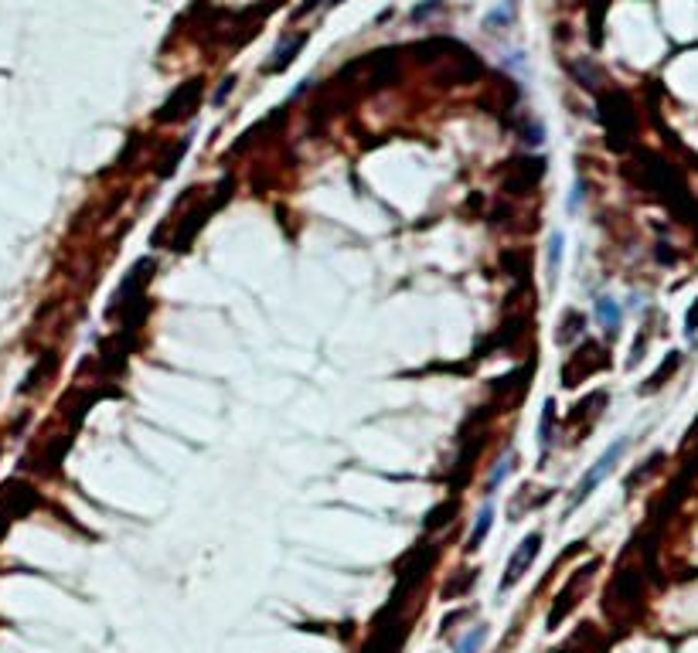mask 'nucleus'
<instances>
[{
  "instance_id": "obj_8",
  "label": "nucleus",
  "mask_w": 698,
  "mask_h": 653,
  "mask_svg": "<svg viewBox=\"0 0 698 653\" xmlns=\"http://www.w3.org/2000/svg\"><path fill=\"white\" fill-rule=\"evenodd\" d=\"M549 429H552V402L545 405V422H542V446H549V439H552V436H549Z\"/></svg>"
},
{
  "instance_id": "obj_10",
  "label": "nucleus",
  "mask_w": 698,
  "mask_h": 653,
  "mask_svg": "<svg viewBox=\"0 0 698 653\" xmlns=\"http://www.w3.org/2000/svg\"><path fill=\"white\" fill-rule=\"evenodd\" d=\"M310 7H317V0H306V3H303V10H310Z\"/></svg>"
},
{
  "instance_id": "obj_4",
  "label": "nucleus",
  "mask_w": 698,
  "mask_h": 653,
  "mask_svg": "<svg viewBox=\"0 0 698 653\" xmlns=\"http://www.w3.org/2000/svg\"><path fill=\"white\" fill-rule=\"evenodd\" d=\"M597 317L606 323V330L613 334V330H616V323H620V306H616L613 299H597Z\"/></svg>"
},
{
  "instance_id": "obj_7",
  "label": "nucleus",
  "mask_w": 698,
  "mask_h": 653,
  "mask_svg": "<svg viewBox=\"0 0 698 653\" xmlns=\"http://www.w3.org/2000/svg\"><path fill=\"white\" fill-rule=\"evenodd\" d=\"M559 256H562V235L555 232L549 238V280H555V269H559Z\"/></svg>"
},
{
  "instance_id": "obj_5",
  "label": "nucleus",
  "mask_w": 698,
  "mask_h": 653,
  "mask_svg": "<svg viewBox=\"0 0 698 653\" xmlns=\"http://www.w3.org/2000/svg\"><path fill=\"white\" fill-rule=\"evenodd\" d=\"M511 467H514V453H504V456L498 460V467H494V473H491V480H488V493H494V490H498L501 480L507 476V469H511Z\"/></svg>"
},
{
  "instance_id": "obj_1",
  "label": "nucleus",
  "mask_w": 698,
  "mask_h": 653,
  "mask_svg": "<svg viewBox=\"0 0 698 653\" xmlns=\"http://www.w3.org/2000/svg\"><path fill=\"white\" fill-rule=\"evenodd\" d=\"M623 449H627V439L613 443V446H610V449H606V453L599 456V460H597V467H593L590 473H586V476H583V480H579V486H576V493H573V507H579V504H583V500H586V497H590V493L597 490L599 483H603V480H606V476L613 473V467H616V460L623 456Z\"/></svg>"
},
{
  "instance_id": "obj_3",
  "label": "nucleus",
  "mask_w": 698,
  "mask_h": 653,
  "mask_svg": "<svg viewBox=\"0 0 698 653\" xmlns=\"http://www.w3.org/2000/svg\"><path fill=\"white\" fill-rule=\"evenodd\" d=\"M491 524H494V504H484L481 514H477V524H474V531H470V538H467V552H477V548H481V541L488 538Z\"/></svg>"
},
{
  "instance_id": "obj_6",
  "label": "nucleus",
  "mask_w": 698,
  "mask_h": 653,
  "mask_svg": "<svg viewBox=\"0 0 698 653\" xmlns=\"http://www.w3.org/2000/svg\"><path fill=\"white\" fill-rule=\"evenodd\" d=\"M484 637H488V630L484 626H477V630H470L460 643H457V653H477L481 650V643H484Z\"/></svg>"
},
{
  "instance_id": "obj_2",
  "label": "nucleus",
  "mask_w": 698,
  "mask_h": 653,
  "mask_svg": "<svg viewBox=\"0 0 698 653\" xmlns=\"http://www.w3.org/2000/svg\"><path fill=\"white\" fill-rule=\"evenodd\" d=\"M538 552H542V534L538 531H531L518 548H514V555L507 558V568H504V578H501V592H507L525 571H528V565L538 558Z\"/></svg>"
},
{
  "instance_id": "obj_9",
  "label": "nucleus",
  "mask_w": 698,
  "mask_h": 653,
  "mask_svg": "<svg viewBox=\"0 0 698 653\" xmlns=\"http://www.w3.org/2000/svg\"><path fill=\"white\" fill-rule=\"evenodd\" d=\"M695 327H698V306L692 310V317H688V330H695Z\"/></svg>"
}]
</instances>
